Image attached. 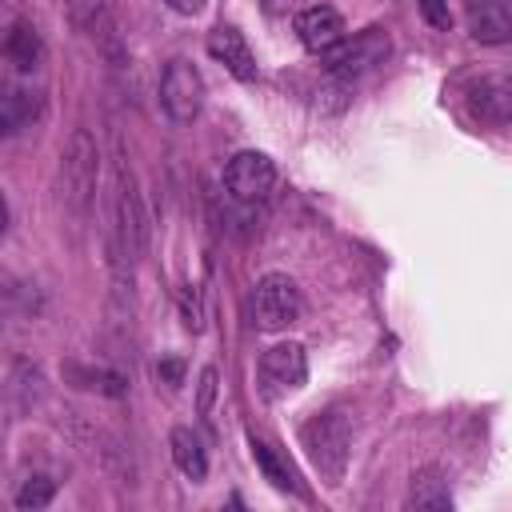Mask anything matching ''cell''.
Instances as JSON below:
<instances>
[{
  "label": "cell",
  "instance_id": "obj_25",
  "mask_svg": "<svg viewBox=\"0 0 512 512\" xmlns=\"http://www.w3.org/2000/svg\"><path fill=\"white\" fill-rule=\"evenodd\" d=\"M160 376H164L168 384H180V364H176V360H164V364H160Z\"/></svg>",
  "mask_w": 512,
  "mask_h": 512
},
{
  "label": "cell",
  "instance_id": "obj_8",
  "mask_svg": "<svg viewBox=\"0 0 512 512\" xmlns=\"http://www.w3.org/2000/svg\"><path fill=\"white\" fill-rule=\"evenodd\" d=\"M272 184H276V164H272L264 152L244 148V152H236V156L224 164V188H228V196L240 200V204L264 200V196L272 192Z\"/></svg>",
  "mask_w": 512,
  "mask_h": 512
},
{
  "label": "cell",
  "instance_id": "obj_13",
  "mask_svg": "<svg viewBox=\"0 0 512 512\" xmlns=\"http://www.w3.org/2000/svg\"><path fill=\"white\" fill-rule=\"evenodd\" d=\"M4 56L8 64H16L20 72H36L44 64V36L36 32V24L28 20H16L4 36Z\"/></svg>",
  "mask_w": 512,
  "mask_h": 512
},
{
  "label": "cell",
  "instance_id": "obj_21",
  "mask_svg": "<svg viewBox=\"0 0 512 512\" xmlns=\"http://www.w3.org/2000/svg\"><path fill=\"white\" fill-rule=\"evenodd\" d=\"M180 320H184V328H188L192 336L204 328V304H200V288H192V284H184V288H180Z\"/></svg>",
  "mask_w": 512,
  "mask_h": 512
},
{
  "label": "cell",
  "instance_id": "obj_4",
  "mask_svg": "<svg viewBox=\"0 0 512 512\" xmlns=\"http://www.w3.org/2000/svg\"><path fill=\"white\" fill-rule=\"evenodd\" d=\"M300 312H304V296H300L292 276L268 272V276L256 280V292H252V320H256V328L284 332V328H292L300 320Z\"/></svg>",
  "mask_w": 512,
  "mask_h": 512
},
{
  "label": "cell",
  "instance_id": "obj_11",
  "mask_svg": "<svg viewBox=\"0 0 512 512\" xmlns=\"http://www.w3.org/2000/svg\"><path fill=\"white\" fill-rule=\"evenodd\" d=\"M468 36L476 44H508L512 40V8L504 0H468L464 8Z\"/></svg>",
  "mask_w": 512,
  "mask_h": 512
},
{
  "label": "cell",
  "instance_id": "obj_1",
  "mask_svg": "<svg viewBox=\"0 0 512 512\" xmlns=\"http://www.w3.org/2000/svg\"><path fill=\"white\" fill-rule=\"evenodd\" d=\"M148 208L136 184V172L128 168V160H116V192H112V256H116V288L124 292V272H132V264L148 252Z\"/></svg>",
  "mask_w": 512,
  "mask_h": 512
},
{
  "label": "cell",
  "instance_id": "obj_9",
  "mask_svg": "<svg viewBox=\"0 0 512 512\" xmlns=\"http://www.w3.org/2000/svg\"><path fill=\"white\" fill-rule=\"evenodd\" d=\"M468 112H472L480 124L508 128V124H512V76L488 72V76L472 80V84H468Z\"/></svg>",
  "mask_w": 512,
  "mask_h": 512
},
{
  "label": "cell",
  "instance_id": "obj_17",
  "mask_svg": "<svg viewBox=\"0 0 512 512\" xmlns=\"http://www.w3.org/2000/svg\"><path fill=\"white\" fill-rule=\"evenodd\" d=\"M64 380L68 384H76V388H84V392H100V396H124V388H128V380L120 376V372H112V368H92V364H64Z\"/></svg>",
  "mask_w": 512,
  "mask_h": 512
},
{
  "label": "cell",
  "instance_id": "obj_15",
  "mask_svg": "<svg viewBox=\"0 0 512 512\" xmlns=\"http://www.w3.org/2000/svg\"><path fill=\"white\" fill-rule=\"evenodd\" d=\"M408 504H412V508H428V512L452 508V492H448L444 472H440V468H420V472H412Z\"/></svg>",
  "mask_w": 512,
  "mask_h": 512
},
{
  "label": "cell",
  "instance_id": "obj_24",
  "mask_svg": "<svg viewBox=\"0 0 512 512\" xmlns=\"http://www.w3.org/2000/svg\"><path fill=\"white\" fill-rule=\"evenodd\" d=\"M164 4H168L172 12H180V16H196V12H200L208 0H164Z\"/></svg>",
  "mask_w": 512,
  "mask_h": 512
},
{
  "label": "cell",
  "instance_id": "obj_7",
  "mask_svg": "<svg viewBox=\"0 0 512 512\" xmlns=\"http://www.w3.org/2000/svg\"><path fill=\"white\" fill-rule=\"evenodd\" d=\"M304 380H308V352H304V344L284 340V344H272L260 356V392L268 400L296 392Z\"/></svg>",
  "mask_w": 512,
  "mask_h": 512
},
{
  "label": "cell",
  "instance_id": "obj_10",
  "mask_svg": "<svg viewBox=\"0 0 512 512\" xmlns=\"http://www.w3.org/2000/svg\"><path fill=\"white\" fill-rule=\"evenodd\" d=\"M296 36H300V44L308 52L324 56L344 40V16L332 4H312V8H304L296 16Z\"/></svg>",
  "mask_w": 512,
  "mask_h": 512
},
{
  "label": "cell",
  "instance_id": "obj_20",
  "mask_svg": "<svg viewBox=\"0 0 512 512\" xmlns=\"http://www.w3.org/2000/svg\"><path fill=\"white\" fill-rule=\"evenodd\" d=\"M52 496H56V480L44 476V472H36V476H28V480L16 488V508H20V512H40V508L52 504Z\"/></svg>",
  "mask_w": 512,
  "mask_h": 512
},
{
  "label": "cell",
  "instance_id": "obj_12",
  "mask_svg": "<svg viewBox=\"0 0 512 512\" xmlns=\"http://www.w3.org/2000/svg\"><path fill=\"white\" fill-rule=\"evenodd\" d=\"M208 56L216 64H224L236 80H244V84L256 80V56H252V48H248V40H244L240 28H232V24L212 28L208 32Z\"/></svg>",
  "mask_w": 512,
  "mask_h": 512
},
{
  "label": "cell",
  "instance_id": "obj_6",
  "mask_svg": "<svg viewBox=\"0 0 512 512\" xmlns=\"http://www.w3.org/2000/svg\"><path fill=\"white\" fill-rule=\"evenodd\" d=\"M392 52V40L384 28H360L352 36H344L332 52H324V68L332 76H360V72H372L376 64H384Z\"/></svg>",
  "mask_w": 512,
  "mask_h": 512
},
{
  "label": "cell",
  "instance_id": "obj_2",
  "mask_svg": "<svg viewBox=\"0 0 512 512\" xmlns=\"http://www.w3.org/2000/svg\"><path fill=\"white\" fill-rule=\"evenodd\" d=\"M300 444L312 460V468L336 484L348 468V452H352V424L340 408H328V412H316L312 420H304L300 428Z\"/></svg>",
  "mask_w": 512,
  "mask_h": 512
},
{
  "label": "cell",
  "instance_id": "obj_16",
  "mask_svg": "<svg viewBox=\"0 0 512 512\" xmlns=\"http://www.w3.org/2000/svg\"><path fill=\"white\" fill-rule=\"evenodd\" d=\"M40 104L44 96L36 88H8L4 104H0V124H4V136H16L20 128H28L36 116H40Z\"/></svg>",
  "mask_w": 512,
  "mask_h": 512
},
{
  "label": "cell",
  "instance_id": "obj_23",
  "mask_svg": "<svg viewBox=\"0 0 512 512\" xmlns=\"http://www.w3.org/2000/svg\"><path fill=\"white\" fill-rule=\"evenodd\" d=\"M212 396H216V368H204V372H200V396H196V408L208 412V408H212Z\"/></svg>",
  "mask_w": 512,
  "mask_h": 512
},
{
  "label": "cell",
  "instance_id": "obj_5",
  "mask_svg": "<svg viewBox=\"0 0 512 512\" xmlns=\"http://www.w3.org/2000/svg\"><path fill=\"white\" fill-rule=\"evenodd\" d=\"M204 108V76L192 60L176 56L160 72V112L172 124H192Z\"/></svg>",
  "mask_w": 512,
  "mask_h": 512
},
{
  "label": "cell",
  "instance_id": "obj_3",
  "mask_svg": "<svg viewBox=\"0 0 512 512\" xmlns=\"http://www.w3.org/2000/svg\"><path fill=\"white\" fill-rule=\"evenodd\" d=\"M96 176H100V148L88 128H76L60 152V196L72 216H84L96 196Z\"/></svg>",
  "mask_w": 512,
  "mask_h": 512
},
{
  "label": "cell",
  "instance_id": "obj_18",
  "mask_svg": "<svg viewBox=\"0 0 512 512\" xmlns=\"http://www.w3.org/2000/svg\"><path fill=\"white\" fill-rule=\"evenodd\" d=\"M252 460H256V468L264 472V480H268L272 488H280V492H300V480H296L292 464H288L268 440H256V436H252Z\"/></svg>",
  "mask_w": 512,
  "mask_h": 512
},
{
  "label": "cell",
  "instance_id": "obj_14",
  "mask_svg": "<svg viewBox=\"0 0 512 512\" xmlns=\"http://www.w3.org/2000/svg\"><path fill=\"white\" fill-rule=\"evenodd\" d=\"M168 444H172V460H176V468L192 480V484H200L204 476H208V452H204V444H200V436L192 432V428H172V436H168Z\"/></svg>",
  "mask_w": 512,
  "mask_h": 512
},
{
  "label": "cell",
  "instance_id": "obj_19",
  "mask_svg": "<svg viewBox=\"0 0 512 512\" xmlns=\"http://www.w3.org/2000/svg\"><path fill=\"white\" fill-rule=\"evenodd\" d=\"M8 396H12V404H16L20 412H32V404L44 396V376H40V368L28 364V360H16V364H12Z\"/></svg>",
  "mask_w": 512,
  "mask_h": 512
},
{
  "label": "cell",
  "instance_id": "obj_22",
  "mask_svg": "<svg viewBox=\"0 0 512 512\" xmlns=\"http://www.w3.org/2000/svg\"><path fill=\"white\" fill-rule=\"evenodd\" d=\"M420 16H424L436 32H448V28H452V8H448V0H420Z\"/></svg>",
  "mask_w": 512,
  "mask_h": 512
}]
</instances>
